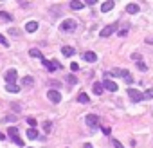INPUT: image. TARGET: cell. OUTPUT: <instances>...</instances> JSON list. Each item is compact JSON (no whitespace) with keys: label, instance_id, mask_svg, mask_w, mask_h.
<instances>
[{"label":"cell","instance_id":"obj_23","mask_svg":"<svg viewBox=\"0 0 153 148\" xmlns=\"http://www.w3.org/2000/svg\"><path fill=\"white\" fill-rule=\"evenodd\" d=\"M0 16H2V20H6V22H11L13 20V15H9L7 11H0Z\"/></svg>","mask_w":153,"mask_h":148},{"label":"cell","instance_id":"obj_37","mask_svg":"<svg viewBox=\"0 0 153 148\" xmlns=\"http://www.w3.org/2000/svg\"><path fill=\"white\" fill-rule=\"evenodd\" d=\"M50 85H52V87H56V89H58V87H59V81H56V80H54L52 83H50Z\"/></svg>","mask_w":153,"mask_h":148},{"label":"cell","instance_id":"obj_11","mask_svg":"<svg viewBox=\"0 0 153 148\" xmlns=\"http://www.w3.org/2000/svg\"><path fill=\"white\" fill-rule=\"evenodd\" d=\"M121 78L124 80L128 85H131L133 83V78H131V74H130V70H126V69H122V74H121Z\"/></svg>","mask_w":153,"mask_h":148},{"label":"cell","instance_id":"obj_12","mask_svg":"<svg viewBox=\"0 0 153 148\" xmlns=\"http://www.w3.org/2000/svg\"><path fill=\"white\" fill-rule=\"evenodd\" d=\"M36 29H38V22H34V20H31V22L25 24V31H27V33H34Z\"/></svg>","mask_w":153,"mask_h":148},{"label":"cell","instance_id":"obj_8","mask_svg":"<svg viewBox=\"0 0 153 148\" xmlns=\"http://www.w3.org/2000/svg\"><path fill=\"white\" fill-rule=\"evenodd\" d=\"M4 78H6L7 83H15V81H16V70H15V69H9V70L4 74Z\"/></svg>","mask_w":153,"mask_h":148},{"label":"cell","instance_id":"obj_39","mask_svg":"<svg viewBox=\"0 0 153 148\" xmlns=\"http://www.w3.org/2000/svg\"><path fill=\"white\" fill-rule=\"evenodd\" d=\"M4 139H6V135H4L2 132H0V141H4Z\"/></svg>","mask_w":153,"mask_h":148},{"label":"cell","instance_id":"obj_38","mask_svg":"<svg viewBox=\"0 0 153 148\" xmlns=\"http://www.w3.org/2000/svg\"><path fill=\"white\" fill-rule=\"evenodd\" d=\"M83 148H92V144H90V143H85V144H83Z\"/></svg>","mask_w":153,"mask_h":148},{"label":"cell","instance_id":"obj_22","mask_svg":"<svg viewBox=\"0 0 153 148\" xmlns=\"http://www.w3.org/2000/svg\"><path fill=\"white\" fill-rule=\"evenodd\" d=\"M27 137H29V139H36V137H38V130L36 128H29L27 130Z\"/></svg>","mask_w":153,"mask_h":148},{"label":"cell","instance_id":"obj_18","mask_svg":"<svg viewBox=\"0 0 153 148\" xmlns=\"http://www.w3.org/2000/svg\"><path fill=\"white\" fill-rule=\"evenodd\" d=\"M29 54L33 56V58H40V60H43V54H42V51H40V49H31V51H29Z\"/></svg>","mask_w":153,"mask_h":148},{"label":"cell","instance_id":"obj_30","mask_svg":"<svg viewBox=\"0 0 153 148\" xmlns=\"http://www.w3.org/2000/svg\"><path fill=\"white\" fill-rule=\"evenodd\" d=\"M78 69H79V65H78L76 61H72V63H70V70H72V72H76Z\"/></svg>","mask_w":153,"mask_h":148},{"label":"cell","instance_id":"obj_17","mask_svg":"<svg viewBox=\"0 0 153 148\" xmlns=\"http://www.w3.org/2000/svg\"><path fill=\"white\" fill-rule=\"evenodd\" d=\"M126 11H128L130 15H135V13H139V6H137V4H128V6H126Z\"/></svg>","mask_w":153,"mask_h":148},{"label":"cell","instance_id":"obj_36","mask_svg":"<svg viewBox=\"0 0 153 148\" xmlns=\"http://www.w3.org/2000/svg\"><path fill=\"white\" fill-rule=\"evenodd\" d=\"M85 4H87V6H94V4H96V0H87Z\"/></svg>","mask_w":153,"mask_h":148},{"label":"cell","instance_id":"obj_25","mask_svg":"<svg viewBox=\"0 0 153 148\" xmlns=\"http://www.w3.org/2000/svg\"><path fill=\"white\" fill-rule=\"evenodd\" d=\"M151 98H153V89H148L144 92V99H151Z\"/></svg>","mask_w":153,"mask_h":148},{"label":"cell","instance_id":"obj_9","mask_svg":"<svg viewBox=\"0 0 153 148\" xmlns=\"http://www.w3.org/2000/svg\"><path fill=\"white\" fill-rule=\"evenodd\" d=\"M103 87L106 89V90H110V92H115L119 87H117V83L115 81H112V80H105L103 81Z\"/></svg>","mask_w":153,"mask_h":148},{"label":"cell","instance_id":"obj_26","mask_svg":"<svg viewBox=\"0 0 153 148\" xmlns=\"http://www.w3.org/2000/svg\"><path fill=\"white\" fill-rule=\"evenodd\" d=\"M0 44H2L4 47H9V42H7V38L4 35H0Z\"/></svg>","mask_w":153,"mask_h":148},{"label":"cell","instance_id":"obj_15","mask_svg":"<svg viewBox=\"0 0 153 148\" xmlns=\"http://www.w3.org/2000/svg\"><path fill=\"white\" fill-rule=\"evenodd\" d=\"M87 4L85 2H78V0H74V2H70V9H74V11H79V9H83Z\"/></svg>","mask_w":153,"mask_h":148},{"label":"cell","instance_id":"obj_3","mask_svg":"<svg viewBox=\"0 0 153 148\" xmlns=\"http://www.w3.org/2000/svg\"><path fill=\"white\" fill-rule=\"evenodd\" d=\"M78 27V24H76V20H72V18H67L63 24H61V31H65V33H70V31H74Z\"/></svg>","mask_w":153,"mask_h":148},{"label":"cell","instance_id":"obj_14","mask_svg":"<svg viewBox=\"0 0 153 148\" xmlns=\"http://www.w3.org/2000/svg\"><path fill=\"white\" fill-rule=\"evenodd\" d=\"M22 85H24V87H33V85H34L33 76H24V78H22Z\"/></svg>","mask_w":153,"mask_h":148},{"label":"cell","instance_id":"obj_21","mask_svg":"<svg viewBox=\"0 0 153 148\" xmlns=\"http://www.w3.org/2000/svg\"><path fill=\"white\" fill-rule=\"evenodd\" d=\"M78 101H79V103H90V98H88V94H85V92H79V96H78Z\"/></svg>","mask_w":153,"mask_h":148},{"label":"cell","instance_id":"obj_10","mask_svg":"<svg viewBox=\"0 0 153 148\" xmlns=\"http://www.w3.org/2000/svg\"><path fill=\"white\" fill-rule=\"evenodd\" d=\"M83 60H87L88 63H94V61L97 60V54H96L94 51H87L85 54H83Z\"/></svg>","mask_w":153,"mask_h":148},{"label":"cell","instance_id":"obj_33","mask_svg":"<svg viewBox=\"0 0 153 148\" xmlns=\"http://www.w3.org/2000/svg\"><path fill=\"white\" fill-rule=\"evenodd\" d=\"M103 134H105V135H110V134H112V130L108 128V126H105V128H103Z\"/></svg>","mask_w":153,"mask_h":148},{"label":"cell","instance_id":"obj_16","mask_svg":"<svg viewBox=\"0 0 153 148\" xmlns=\"http://www.w3.org/2000/svg\"><path fill=\"white\" fill-rule=\"evenodd\" d=\"M114 6H115V2H105L103 6H101V11H103V13H108V11H112V9H114Z\"/></svg>","mask_w":153,"mask_h":148},{"label":"cell","instance_id":"obj_6","mask_svg":"<svg viewBox=\"0 0 153 148\" xmlns=\"http://www.w3.org/2000/svg\"><path fill=\"white\" fill-rule=\"evenodd\" d=\"M42 63H43V65H45L50 72H54L56 69H61V65H59L58 61H49V60H45V58H43V60H42Z\"/></svg>","mask_w":153,"mask_h":148},{"label":"cell","instance_id":"obj_19","mask_svg":"<svg viewBox=\"0 0 153 148\" xmlns=\"http://www.w3.org/2000/svg\"><path fill=\"white\" fill-rule=\"evenodd\" d=\"M6 90H7V92H13V94H16V92L20 90V87L16 85V83H7V87H6Z\"/></svg>","mask_w":153,"mask_h":148},{"label":"cell","instance_id":"obj_40","mask_svg":"<svg viewBox=\"0 0 153 148\" xmlns=\"http://www.w3.org/2000/svg\"><path fill=\"white\" fill-rule=\"evenodd\" d=\"M27 148H33V146H27Z\"/></svg>","mask_w":153,"mask_h":148},{"label":"cell","instance_id":"obj_1","mask_svg":"<svg viewBox=\"0 0 153 148\" xmlns=\"http://www.w3.org/2000/svg\"><path fill=\"white\" fill-rule=\"evenodd\" d=\"M9 139H11L13 143H16L18 146H25L24 144V141L22 139H20V135H18V128H15V126H9Z\"/></svg>","mask_w":153,"mask_h":148},{"label":"cell","instance_id":"obj_31","mask_svg":"<svg viewBox=\"0 0 153 148\" xmlns=\"http://www.w3.org/2000/svg\"><path fill=\"white\" fill-rule=\"evenodd\" d=\"M4 121H6V123H9V121H16V116H7Z\"/></svg>","mask_w":153,"mask_h":148},{"label":"cell","instance_id":"obj_20","mask_svg":"<svg viewBox=\"0 0 153 148\" xmlns=\"http://www.w3.org/2000/svg\"><path fill=\"white\" fill-rule=\"evenodd\" d=\"M61 52H63V56H72L76 51H74V47H67L65 45V47H61Z\"/></svg>","mask_w":153,"mask_h":148},{"label":"cell","instance_id":"obj_7","mask_svg":"<svg viewBox=\"0 0 153 148\" xmlns=\"http://www.w3.org/2000/svg\"><path fill=\"white\" fill-rule=\"evenodd\" d=\"M115 29H117V24H110V25H106V27H105L103 31H101V33H99V35H101V36H103V38H106V36H110L112 33H114V31H115Z\"/></svg>","mask_w":153,"mask_h":148},{"label":"cell","instance_id":"obj_2","mask_svg":"<svg viewBox=\"0 0 153 148\" xmlns=\"http://www.w3.org/2000/svg\"><path fill=\"white\" fill-rule=\"evenodd\" d=\"M128 96H130V99L133 103H140L142 99H144V94L139 92L137 89H128Z\"/></svg>","mask_w":153,"mask_h":148},{"label":"cell","instance_id":"obj_34","mask_svg":"<svg viewBox=\"0 0 153 148\" xmlns=\"http://www.w3.org/2000/svg\"><path fill=\"white\" fill-rule=\"evenodd\" d=\"M114 146H115V148H124V146H122V144H121V143H119V141H117V139H115V141H114Z\"/></svg>","mask_w":153,"mask_h":148},{"label":"cell","instance_id":"obj_24","mask_svg":"<svg viewBox=\"0 0 153 148\" xmlns=\"http://www.w3.org/2000/svg\"><path fill=\"white\" fill-rule=\"evenodd\" d=\"M67 80H68V83H70V85H76V83H78V78L74 76V74H68V76H67Z\"/></svg>","mask_w":153,"mask_h":148},{"label":"cell","instance_id":"obj_13","mask_svg":"<svg viewBox=\"0 0 153 148\" xmlns=\"http://www.w3.org/2000/svg\"><path fill=\"white\" fill-rule=\"evenodd\" d=\"M103 83H99V81H96L94 85H92V90H94V94H97V96H101V94H103Z\"/></svg>","mask_w":153,"mask_h":148},{"label":"cell","instance_id":"obj_32","mask_svg":"<svg viewBox=\"0 0 153 148\" xmlns=\"http://www.w3.org/2000/svg\"><path fill=\"white\" fill-rule=\"evenodd\" d=\"M43 130H45V132H49V130H50V123H49V121H47V123H43Z\"/></svg>","mask_w":153,"mask_h":148},{"label":"cell","instance_id":"obj_4","mask_svg":"<svg viewBox=\"0 0 153 148\" xmlns=\"http://www.w3.org/2000/svg\"><path fill=\"white\" fill-rule=\"evenodd\" d=\"M85 121H87V125L90 126V128H96V126H99V118H97L96 114H88Z\"/></svg>","mask_w":153,"mask_h":148},{"label":"cell","instance_id":"obj_27","mask_svg":"<svg viewBox=\"0 0 153 148\" xmlns=\"http://www.w3.org/2000/svg\"><path fill=\"white\" fill-rule=\"evenodd\" d=\"M27 123H29L31 128H34V126H36V118H27Z\"/></svg>","mask_w":153,"mask_h":148},{"label":"cell","instance_id":"obj_5","mask_svg":"<svg viewBox=\"0 0 153 148\" xmlns=\"http://www.w3.org/2000/svg\"><path fill=\"white\" fill-rule=\"evenodd\" d=\"M47 98L52 101V103H59V101H61V94H59L56 89H50V90L47 92Z\"/></svg>","mask_w":153,"mask_h":148},{"label":"cell","instance_id":"obj_29","mask_svg":"<svg viewBox=\"0 0 153 148\" xmlns=\"http://www.w3.org/2000/svg\"><path fill=\"white\" fill-rule=\"evenodd\" d=\"M126 35H128V25H124V27L119 31V36H126Z\"/></svg>","mask_w":153,"mask_h":148},{"label":"cell","instance_id":"obj_35","mask_svg":"<svg viewBox=\"0 0 153 148\" xmlns=\"http://www.w3.org/2000/svg\"><path fill=\"white\" fill-rule=\"evenodd\" d=\"M11 35H13V36H20V33H18V29H11Z\"/></svg>","mask_w":153,"mask_h":148},{"label":"cell","instance_id":"obj_28","mask_svg":"<svg viewBox=\"0 0 153 148\" xmlns=\"http://www.w3.org/2000/svg\"><path fill=\"white\" fill-rule=\"evenodd\" d=\"M137 67H139V70H146V69H148V67H146V63H144V61H140V60L137 61Z\"/></svg>","mask_w":153,"mask_h":148}]
</instances>
